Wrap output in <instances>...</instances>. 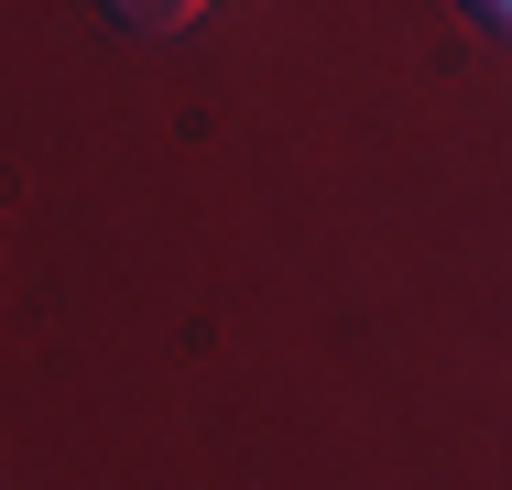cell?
Listing matches in <instances>:
<instances>
[{"label": "cell", "mask_w": 512, "mask_h": 490, "mask_svg": "<svg viewBox=\"0 0 512 490\" xmlns=\"http://www.w3.org/2000/svg\"><path fill=\"white\" fill-rule=\"evenodd\" d=\"M458 11H469V22L491 33V44H512V0H458Z\"/></svg>", "instance_id": "obj_2"}, {"label": "cell", "mask_w": 512, "mask_h": 490, "mask_svg": "<svg viewBox=\"0 0 512 490\" xmlns=\"http://www.w3.org/2000/svg\"><path fill=\"white\" fill-rule=\"evenodd\" d=\"M120 33H186V22H207V0H99Z\"/></svg>", "instance_id": "obj_1"}]
</instances>
